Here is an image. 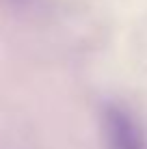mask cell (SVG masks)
Instances as JSON below:
<instances>
[{"label": "cell", "instance_id": "6da1fadb", "mask_svg": "<svg viewBox=\"0 0 147 149\" xmlns=\"http://www.w3.org/2000/svg\"><path fill=\"white\" fill-rule=\"evenodd\" d=\"M106 149H147V130L139 115L121 102H108L100 112Z\"/></svg>", "mask_w": 147, "mask_h": 149}, {"label": "cell", "instance_id": "7a4b0ae2", "mask_svg": "<svg viewBox=\"0 0 147 149\" xmlns=\"http://www.w3.org/2000/svg\"><path fill=\"white\" fill-rule=\"evenodd\" d=\"M13 2H17V4H26V2H30V0H13Z\"/></svg>", "mask_w": 147, "mask_h": 149}]
</instances>
